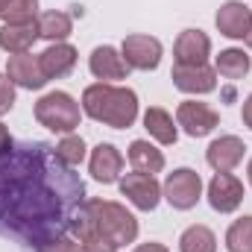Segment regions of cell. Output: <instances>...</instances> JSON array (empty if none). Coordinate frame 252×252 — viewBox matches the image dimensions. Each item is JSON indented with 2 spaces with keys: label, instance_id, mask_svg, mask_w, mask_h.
<instances>
[{
  "label": "cell",
  "instance_id": "11",
  "mask_svg": "<svg viewBox=\"0 0 252 252\" xmlns=\"http://www.w3.org/2000/svg\"><path fill=\"white\" fill-rule=\"evenodd\" d=\"M244 153H247V144L238 138V135H220L208 144L205 150V161L208 167H214L217 173H232L241 161H244Z\"/></svg>",
  "mask_w": 252,
  "mask_h": 252
},
{
  "label": "cell",
  "instance_id": "3",
  "mask_svg": "<svg viewBox=\"0 0 252 252\" xmlns=\"http://www.w3.org/2000/svg\"><path fill=\"white\" fill-rule=\"evenodd\" d=\"M76 220L94 226L97 232H103L106 238H112L118 247H129V244L138 241V220L121 202H112V199H85V205H82V211H79Z\"/></svg>",
  "mask_w": 252,
  "mask_h": 252
},
{
  "label": "cell",
  "instance_id": "9",
  "mask_svg": "<svg viewBox=\"0 0 252 252\" xmlns=\"http://www.w3.org/2000/svg\"><path fill=\"white\" fill-rule=\"evenodd\" d=\"M173 85L182 94H211L217 88V70L211 64H173L170 70Z\"/></svg>",
  "mask_w": 252,
  "mask_h": 252
},
{
  "label": "cell",
  "instance_id": "35",
  "mask_svg": "<svg viewBox=\"0 0 252 252\" xmlns=\"http://www.w3.org/2000/svg\"><path fill=\"white\" fill-rule=\"evenodd\" d=\"M6 3H9V0H0V12H3V6H6Z\"/></svg>",
  "mask_w": 252,
  "mask_h": 252
},
{
  "label": "cell",
  "instance_id": "34",
  "mask_svg": "<svg viewBox=\"0 0 252 252\" xmlns=\"http://www.w3.org/2000/svg\"><path fill=\"white\" fill-rule=\"evenodd\" d=\"M247 176H250V185H252V158H250V164H247Z\"/></svg>",
  "mask_w": 252,
  "mask_h": 252
},
{
  "label": "cell",
  "instance_id": "32",
  "mask_svg": "<svg viewBox=\"0 0 252 252\" xmlns=\"http://www.w3.org/2000/svg\"><path fill=\"white\" fill-rule=\"evenodd\" d=\"M15 141H12V135H9V129L3 126V121H0V153H6L9 147H12Z\"/></svg>",
  "mask_w": 252,
  "mask_h": 252
},
{
  "label": "cell",
  "instance_id": "29",
  "mask_svg": "<svg viewBox=\"0 0 252 252\" xmlns=\"http://www.w3.org/2000/svg\"><path fill=\"white\" fill-rule=\"evenodd\" d=\"M41 252H82V247H79V241H73L70 235H64L59 241H53L50 247H44Z\"/></svg>",
  "mask_w": 252,
  "mask_h": 252
},
{
  "label": "cell",
  "instance_id": "33",
  "mask_svg": "<svg viewBox=\"0 0 252 252\" xmlns=\"http://www.w3.org/2000/svg\"><path fill=\"white\" fill-rule=\"evenodd\" d=\"M247 44H250V50H252V27H250V32H247V38H244Z\"/></svg>",
  "mask_w": 252,
  "mask_h": 252
},
{
  "label": "cell",
  "instance_id": "7",
  "mask_svg": "<svg viewBox=\"0 0 252 252\" xmlns=\"http://www.w3.org/2000/svg\"><path fill=\"white\" fill-rule=\"evenodd\" d=\"M176 126H182V132L190 135V138H205L220 126V112L211 109L208 103L185 100L176 109Z\"/></svg>",
  "mask_w": 252,
  "mask_h": 252
},
{
  "label": "cell",
  "instance_id": "2",
  "mask_svg": "<svg viewBox=\"0 0 252 252\" xmlns=\"http://www.w3.org/2000/svg\"><path fill=\"white\" fill-rule=\"evenodd\" d=\"M82 112L112 129H129L138 121V94L126 85L115 82H94L82 91Z\"/></svg>",
  "mask_w": 252,
  "mask_h": 252
},
{
  "label": "cell",
  "instance_id": "5",
  "mask_svg": "<svg viewBox=\"0 0 252 252\" xmlns=\"http://www.w3.org/2000/svg\"><path fill=\"white\" fill-rule=\"evenodd\" d=\"M161 196L176 208V211H190L199 199H202V179L196 170L190 167H176L173 173H167Z\"/></svg>",
  "mask_w": 252,
  "mask_h": 252
},
{
  "label": "cell",
  "instance_id": "24",
  "mask_svg": "<svg viewBox=\"0 0 252 252\" xmlns=\"http://www.w3.org/2000/svg\"><path fill=\"white\" fill-rule=\"evenodd\" d=\"M179 252H217V235L208 226H188L179 238Z\"/></svg>",
  "mask_w": 252,
  "mask_h": 252
},
{
  "label": "cell",
  "instance_id": "8",
  "mask_svg": "<svg viewBox=\"0 0 252 252\" xmlns=\"http://www.w3.org/2000/svg\"><path fill=\"white\" fill-rule=\"evenodd\" d=\"M121 193L138 211H156L161 202V185L153 173H126L121 176Z\"/></svg>",
  "mask_w": 252,
  "mask_h": 252
},
{
  "label": "cell",
  "instance_id": "10",
  "mask_svg": "<svg viewBox=\"0 0 252 252\" xmlns=\"http://www.w3.org/2000/svg\"><path fill=\"white\" fill-rule=\"evenodd\" d=\"M244 202V182L232 173H214L208 182V205L217 214H232Z\"/></svg>",
  "mask_w": 252,
  "mask_h": 252
},
{
  "label": "cell",
  "instance_id": "23",
  "mask_svg": "<svg viewBox=\"0 0 252 252\" xmlns=\"http://www.w3.org/2000/svg\"><path fill=\"white\" fill-rule=\"evenodd\" d=\"M73 235H76L82 252H118L121 250L112 238H106L103 232H97L94 226H88V223H82V220L73 223Z\"/></svg>",
  "mask_w": 252,
  "mask_h": 252
},
{
  "label": "cell",
  "instance_id": "26",
  "mask_svg": "<svg viewBox=\"0 0 252 252\" xmlns=\"http://www.w3.org/2000/svg\"><path fill=\"white\" fill-rule=\"evenodd\" d=\"M85 141H82V135H76V132H70V135H62V141L56 144V153H59V158H62L67 167H79L82 161H85Z\"/></svg>",
  "mask_w": 252,
  "mask_h": 252
},
{
  "label": "cell",
  "instance_id": "22",
  "mask_svg": "<svg viewBox=\"0 0 252 252\" xmlns=\"http://www.w3.org/2000/svg\"><path fill=\"white\" fill-rule=\"evenodd\" d=\"M214 70H217L220 76H226V79H244L252 70V59L241 50V47H226V50L217 53Z\"/></svg>",
  "mask_w": 252,
  "mask_h": 252
},
{
  "label": "cell",
  "instance_id": "12",
  "mask_svg": "<svg viewBox=\"0 0 252 252\" xmlns=\"http://www.w3.org/2000/svg\"><path fill=\"white\" fill-rule=\"evenodd\" d=\"M214 24H217L220 35H226L232 41H241V38H247V32L252 27V9L247 3H241V0H226L217 9Z\"/></svg>",
  "mask_w": 252,
  "mask_h": 252
},
{
  "label": "cell",
  "instance_id": "30",
  "mask_svg": "<svg viewBox=\"0 0 252 252\" xmlns=\"http://www.w3.org/2000/svg\"><path fill=\"white\" fill-rule=\"evenodd\" d=\"M132 252H170L164 244H156V241H150V244H138Z\"/></svg>",
  "mask_w": 252,
  "mask_h": 252
},
{
  "label": "cell",
  "instance_id": "21",
  "mask_svg": "<svg viewBox=\"0 0 252 252\" xmlns=\"http://www.w3.org/2000/svg\"><path fill=\"white\" fill-rule=\"evenodd\" d=\"M35 24H38V38H44V41H50V44L64 41V38L73 32V18H70L67 12H62V9L41 12V15L35 18Z\"/></svg>",
  "mask_w": 252,
  "mask_h": 252
},
{
  "label": "cell",
  "instance_id": "15",
  "mask_svg": "<svg viewBox=\"0 0 252 252\" xmlns=\"http://www.w3.org/2000/svg\"><path fill=\"white\" fill-rule=\"evenodd\" d=\"M88 70H91L100 82H118V79H126L129 64L124 62L121 50H115L112 44H100V47H94L91 56H88Z\"/></svg>",
  "mask_w": 252,
  "mask_h": 252
},
{
  "label": "cell",
  "instance_id": "6",
  "mask_svg": "<svg viewBox=\"0 0 252 252\" xmlns=\"http://www.w3.org/2000/svg\"><path fill=\"white\" fill-rule=\"evenodd\" d=\"M161 53H164L161 41L153 35H141V32L126 35L121 44V56L129 64V70H156L161 62Z\"/></svg>",
  "mask_w": 252,
  "mask_h": 252
},
{
  "label": "cell",
  "instance_id": "1",
  "mask_svg": "<svg viewBox=\"0 0 252 252\" xmlns=\"http://www.w3.org/2000/svg\"><path fill=\"white\" fill-rule=\"evenodd\" d=\"M88 193L76 167H67L44 141L12 144L0 153V235L41 252L73 232Z\"/></svg>",
  "mask_w": 252,
  "mask_h": 252
},
{
  "label": "cell",
  "instance_id": "13",
  "mask_svg": "<svg viewBox=\"0 0 252 252\" xmlns=\"http://www.w3.org/2000/svg\"><path fill=\"white\" fill-rule=\"evenodd\" d=\"M88 173L100 182V185H112L121 182L124 173V156L115 144H97L88 156Z\"/></svg>",
  "mask_w": 252,
  "mask_h": 252
},
{
  "label": "cell",
  "instance_id": "31",
  "mask_svg": "<svg viewBox=\"0 0 252 252\" xmlns=\"http://www.w3.org/2000/svg\"><path fill=\"white\" fill-rule=\"evenodd\" d=\"M241 121H244V126H250L252 129V94L244 100V109H241Z\"/></svg>",
  "mask_w": 252,
  "mask_h": 252
},
{
  "label": "cell",
  "instance_id": "28",
  "mask_svg": "<svg viewBox=\"0 0 252 252\" xmlns=\"http://www.w3.org/2000/svg\"><path fill=\"white\" fill-rule=\"evenodd\" d=\"M12 106H15V82L6 73H0V112H9Z\"/></svg>",
  "mask_w": 252,
  "mask_h": 252
},
{
  "label": "cell",
  "instance_id": "16",
  "mask_svg": "<svg viewBox=\"0 0 252 252\" xmlns=\"http://www.w3.org/2000/svg\"><path fill=\"white\" fill-rule=\"evenodd\" d=\"M211 56V38L202 30H182L173 44L176 64H205Z\"/></svg>",
  "mask_w": 252,
  "mask_h": 252
},
{
  "label": "cell",
  "instance_id": "18",
  "mask_svg": "<svg viewBox=\"0 0 252 252\" xmlns=\"http://www.w3.org/2000/svg\"><path fill=\"white\" fill-rule=\"evenodd\" d=\"M38 41V24L24 21V24H3L0 27V50L15 56V53H30V47Z\"/></svg>",
  "mask_w": 252,
  "mask_h": 252
},
{
  "label": "cell",
  "instance_id": "14",
  "mask_svg": "<svg viewBox=\"0 0 252 252\" xmlns=\"http://www.w3.org/2000/svg\"><path fill=\"white\" fill-rule=\"evenodd\" d=\"M6 76L15 82V88H27V91H38L47 85V76L41 70V62L35 53H15L6 62Z\"/></svg>",
  "mask_w": 252,
  "mask_h": 252
},
{
  "label": "cell",
  "instance_id": "20",
  "mask_svg": "<svg viewBox=\"0 0 252 252\" xmlns=\"http://www.w3.org/2000/svg\"><path fill=\"white\" fill-rule=\"evenodd\" d=\"M126 156H129L132 170H138V173H153V176H156V173L164 170V156H161V150H158L156 144L144 141V138L132 141L129 150H126Z\"/></svg>",
  "mask_w": 252,
  "mask_h": 252
},
{
  "label": "cell",
  "instance_id": "4",
  "mask_svg": "<svg viewBox=\"0 0 252 252\" xmlns=\"http://www.w3.org/2000/svg\"><path fill=\"white\" fill-rule=\"evenodd\" d=\"M35 121L59 135L76 132V126L82 121V106L67 94V91H47L44 97L35 100Z\"/></svg>",
  "mask_w": 252,
  "mask_h": 252
},
{
  "label": "cell",
  "instance_id": "19",
  "mask_svg": "<svg viewBox=\"0 0 252 252\" xmlns=\"http://www.w3.org/2000/svg\"><path fill=\"white\" fill-rule=\"evenodd\" d=\"M144 129L150 132V138H156L164 147L176 144V138H179V126L173 121V115L167 109H161V106H150L144 112Z\"/></svg>",
  "mask_w": 252,
  "mask_h": 252
},
{
  "label": "cell",
  "instance_id": "25",
  "mask_svg": "<svg viewBox=\"0 0 252 252\" xmlns=\"http://www.w3.org/2000/svg\"><path fill=\"white\" fill-rule=\"evenodd\" d=\"M226 250L229 252H252V214L235 220L226 229Z\"/></svg>",
  "mask_w": 252,
  "mask_h": 252
},
{
  "label": "cell",
  "instance_id": "27",
  "mask_svg": "<svg viewBox=\"0 0 252 252\" xmlns=\"http://www.w3.org/2000/svg\"><path fill=\"white\" fill-rule=\"evenodd\" d=\"M38 12V0H9L0 12L3 24H24V21H35Z\"/></svg>",
  "mask_w": 252,
  "mask_h": 252
},
{
  "label": "cell",
  "instance_id": "17",
  "mask_svg": "<svg viewBox=\"0 0 252 252\" xmlns=\"http://www.w3.org/2000/svg\"><path fill=\"white\" fill-rule=\"evenodd\" d=\"M76 56H79L76 47L67 44V41H56V44H50L44 53H38V62H41V70H44L47 82L67 76V73L76 67Z\"/></svg>",
  "mask_w": 252,
  "mask_h": 252
}]
</instances>
